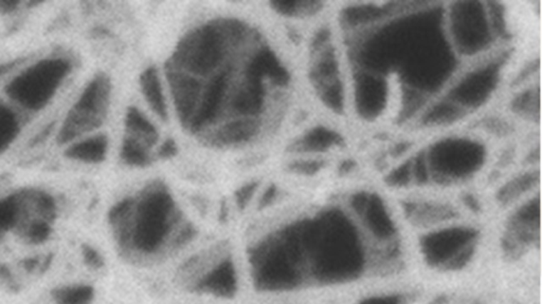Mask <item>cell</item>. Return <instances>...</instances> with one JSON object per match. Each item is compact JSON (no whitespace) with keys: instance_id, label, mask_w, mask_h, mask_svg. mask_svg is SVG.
Masks as SVG:
<instances>
[{"instance_id":"3957f363","label":"cell","mask_w":542,"mask_h":304,"mask_svg":"<svg viewBox=\"0 0 542 304\" xmlns=\"http://www.w3.org/2000/svg\"><path fill=\"white\" fill-rule=\"evenodd\" d=\"M420 151L429 183L439 185L470 181L493 165V144L474 130L459 128L435 134Z\"/></svg>"},{"instance_id":"8992f818","label":"cell","mask_w":542,"mask_h":304,"mask_svg":"<svg viewBox=\"0 0 542 304\" xmlns=\"http://www.w3.org/2000/svg\"><path fill=\"white\" fill-rule=\"evenodd\" d=\"M68 70L62 58L43 60L17 76L9 86V94L28 109H40L55 94Z\"/></svg>"},{"instance_id":"d6986e66","label":"cell","mask_w":542,"mask_h":304,"mask_svg":"<svg viewBox=\"0 0 542 304\" xmlns=\"http://www.w3.org/2000/svg\"><path fill=\"white\" fill-rule=\"evenodd\" d=\"M272 6L284 16L307 17L318 12L321 4L312 1H277L273 2Z\"/></svg>"},{"instance_id":"7a4b0ae2","label":"cell","mask_w":542,"mask_h":304,"mask_svg":"<svg viewBox=\"0 0 542 304\" xmlns=\"http://www.w3.org/2000/svg\"><path fill=\"white\" fill-rule=\"evenodd\" d=\"M356 228L339 212L300 225L307 264L319 279L348 280L361 271L364 257Z\"/></svg>"},{"instance_id":"603a6c76","label":"cell","mask_w":542,"mask_h":304,"mask_svg":"<svg viewBox=\"0 0 542 304\" xmlns=\"http://www.w3.org/2000/svg\"><path fill=\"white\" fill-rule=\"evenodd\" d=\"M400 299L396 296H379L366 299L361 304H400Z\"/></svg>"},{"instance_id":"7c38bea8","label":"cell","mask_w":542,"mask_h":304,"mask_svg":"<svg viewBox=\"0 0 542 304\" xmlns=\"http://www.w3.org/2000/svg\"><path fill=\"white\" fill-rule=\"evenodd\" d=\"M539 183V170L535 165H526L521 170L511 175L498 192L499 201L505 205L526 201L534 195Z\"/></svg>"},{"instance_id":"cb8c5ba5","label":"cell","mask_w":542,"mask_h":304,"mask_svg":"<svg viewBox=\"0 0 542 304\" xmlns=\"http://www.w3.org/2000/svg\"><path fill=\"white\" fill-rule=\"evenodd\" d=\"M255 188H257L255 184L249 183L248 185L240 188V190L238 192V203L245 204V202L248 201L253 197V193H255Z\"/></svg>"},{"instance_id":"ba28073f","label":"cell","mask_w":542,"mask_h":304,"mask_svg":"<svg viewBox=\"0 0 542 304\" xmlns=\"http://www.w3.org/2000/svg\"><path fill=\"white\" fill-rule=\"evenodd\" d=\"M110 84L104 77H97L86 87L81 97L71 108L63 129V142H73L87 134L101 124L110 102Z\"/></svg>"},{"instance_id":"9a60e30c","label":"cell","mask_w":542,"mask_h":304,"mask_svg":"<svg viewBox=\"0 0 542 304\" xmlns=\"http://www.w3.org/2000/svg\"><path fill=\"white\" fill-rule=\"evenodd\" d=\"M342 144V136L333 128L318 126L309 130L301 136L296 143V148L303 153L314 154L326 153L333 151Z\"/></svg>"},{"instance_id":"8fae6325","label":"cell","mask_w":542,"mask_h":304,"mask_svg":"<svg viewBox=\"0 0 542 304\" xmlns=\"http://www.w3.org/2000/svg\"><path fill=\"white\" fill-rule=\"evenodd\" d=\"M409 222L420 229H435L455 223L457 214L450 203L435 200H410L404 204Z\"/></svg>"},{"instance_id":"7402d4cb","label":"cell","mask_w":542,"mask_h":304,"mask_svg":"<svg viewBox=\"0 0 542 304\" xmlns=\"http://www.w3.org/2000/svg\"><path fill=\"white\" fill-rule=\"evenodd\" d=\"M92 297V291L87 286L64 288L55 295L58 304H87Z\"/></svg>"},{"instance_id":"2e32d148","label":"cell","mask_w":542,"mask_h":304,"mask_svg":"<svg viewBox=\"0 0 542 304\" xmlns=\"http://www.w3.org/2000/svg\"><path fill=\"white\" fill-rule=\"evenodd\" d=\"M257 127L259 125L255 119L238 117L220 127L214 136V141L224 145L247 142L257 134Z\"/></svg>"},{"instance_id":"44dd1931","label":"cell","mask_w":542,"mask_h":304,"mask_svg":"<svg viewBox=\"0 0 542 304\" xmlns=\"http://www.w3.org/2000/svg\"><path fill=\"white\" fill-rule=\"evenodd\" d=\"M149 146L129 138L123 144L122 156L125 162L136 166H142L149 161Z\"/></svg>"},{"instance_id":"ffe728a7","label":"cell","mask_w":542,"mask_h":304,"mask_svg":"<svg viewBox=\"0 0 542 304\" xmlns=\"http://www.w3.org/2000/svg\"><path fill=\"white\" fill-rule=\"evenodd\" d=\"M18 130V119L10 108L0 104V152L14 140Z\"/></svg>"},{"instance_id":"5bb4252c","label":"cell","mask_w":542,"mask_h":304,"mask_svg":"<svg viewBox=\"0 0 542 304\" xmlns=\"http://www.w3.org/2000/svg\"><path fill=\"white\" fill-rule=\"evenodd\" d=\"M140 87L143 97L152 112L161 119L168 117L169 107L166 89L159 72L155 68H149L140 77Z\"/></svg>"},{"instance_id":"5b68a950","label":"cell","mask_w":542,"mask_h":304,"mask_svg":"<svg viewBox=\"0 0 542 304\" xmlns=\"http://www.w3.org/2000/svg\"><path fill=\"white\" fill-rule=\"evenodd\" d=\"M244 34L240 26L207 25L193 32L182 43L179 64L182 71L194 75H207L224 60L230 43L240 40Z\"/></svg>"},{"instance_id":"6da1fadb","label":"cell","mask_w":542,"mask_h":304,"mask_svg":"<svg viewBox=\"0 0 542 304\" xmlns=\"http://www.w3.org/2000/svg\"><path fill=\"white\" fill-rule=\"evenodd\" d=\"M179 214L168 192L153 190L140 200H125L112 212V227L121 244L154 254L166 244H182L188 227H179Z\"/></svg>"},{"instance_id":"277c9868","label":"cell","mask_w":542,"mask_h":304,"mask_svg":"<svg viewBox=\"0 0 542 304\" xmlns=\"http://www.w3.org/2000/svg\"><path fill=\"white\" fill-rule=\"evenodd\" d=\"M442 12L446 38L462 64L509 47L494 2H448Z\"/></svg>"},{"instance_id":"9c48e42d","label":"cell","mask_w":542,"mask_h":304,"mask_svg":"<svg viewBox=\"0 0 542 304\" xmlns=\"http://www.w3.org/2000/svg\"><path fill=\"white\" fill-rule=\"evenodd\" d=\"M351 208L366 234L375 240L391 242L396 236L395 223L389 208L378 193L361 191L351 199Z\"/></svg>"},{"instance_id":"52a82bcc","label":"cell","mask_w":542,"mask_h":304,"mask_svg":"<svg viewBox=\"0 0 542 304\" xmlns=\"http://www.w3.org/2000/svg\"><path fill=\"white\" fill-rule=\"evenodd\" d=\"M478 232L463 225H445L429 230L423 237V253L433 266L459 268L472 258L477 245Z\"/></svg>"},{"instance_id":"4fadbf2b","label":"cell","mask_w":542,"mask_h":304,"mask_svg":"<svg viewBox=\"0 0 542 304\" xmlns=\"http://www.w3.org/2000/svg\"><path fill=\"white\" fill-rule=\"evenodd\" d=\"M235 271L231 262L220 259L214 262L198 278V286L212 294L228 295L235 288Z\"/></svg>"},{"instance_id":"30bf717a","label":"cell","mask_w":542,"mask_h":304,"mask_svg":"<svg viewBox=\"0 0 542 304\" xmlns=\"http://www.w3.org/2000/svg\"><path fill=\"white\" fill-rule=\"evenodd\" d=\"M168 82L177 114L186 125L190 126L203 92L201 82L195 76L176 69L168 73Z\"/></svg>"},{"instance_id":"e0dca14e","label":"cell","mask_w":542,"mask_h":304,"mask_svg":"<svg viewBox=\"0 0 542 304\" xmlns=\"http://www.w3.org/2000/svg\"><path fill=\"white\" fill-rule=\"evenodd\" d=\"M127 128L131 139L151 145L157 139V130L151 119L136 108H132L127 115Z\"/></svg>"},{"instance_id":"ac0fdd59","label":"cell","mask_w":542,"mask_h":304,"mask_svg":"<svg viewBox=\"0 0 542 304\" xmlns=\"http://www.w3.org/2000/svg\"><path fill=\"white\" fill-rule=\"evenodd\" d=\"M107 151V141L104 136H95L75 143L73 146V158L86 162H99L103 160Z\"/></svg>"}]
</instances>
